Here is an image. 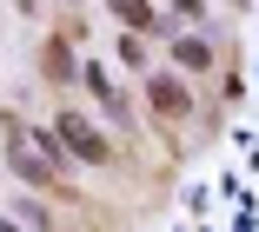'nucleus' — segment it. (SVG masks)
Returning <instances> with one entry per match:
<instances>
[{
    "label": "nucleus",
    "mask_w": 259,
    "mask_h": 232,
    "mask_svg": "<svg viewBox=\"0 0 259 232\" xmlns=\"http://www.w3.org/2000/svg\"><path fill=\"white\" fill-rule=\"evenodd\" d=\"M60 146H73V153H80L87 166H107V159H113V146L100 140V133H93V126L80 120V113H60Z\"/></svg>",
    "instance_id": "nucleus-1"
},
{
    "label": "nucleus",
    "mask_w": 259,
    "mask_h": 232,
    "mask_svg": "<svg viewBox=\"0 0 259 232\" xmlns=\"http://www.w3.org/2000/svg\"><path fill=\"white\" fill-rule=\"evenodd\" d=\"M7 159H14V172H27L33 186H60V179H54V166H47V159L33 153V133H27V126H14V140H7Z\"/></svg>",
    "instance_id": "nucleus-2"
},
{
    "label": "nucleus",
    "mask_w": 259,
    "mask_h": 232,
    "mask_svg": "<svg viewBox=\"0 0 259 232\" xmlns=\"http://www.w3.org/2000/svg\"><path fill=\"white\" fill-rule=\"evenodd\" d=\"M153 106H160L166 120H180V113H186V86L180 80H153Z\"/></svg>",
    "instance_id": "nucleus-3"
},
{
    "label": "nucleus",
    "mask_w": 259,
    "mask_h": 232,
    "mask_svg": "<svg viewBox=\"0 0 259 232\" xmlns=\"http://www.w3.org/2000/svg\"><path fill=\"white\" fill-rule=\"evenodd\" d=\"M113 14H126L133 27H146V7H140V0H113Z\"/></svg>",
    "instance_id": "nucleus-4"
}]
</instances>
